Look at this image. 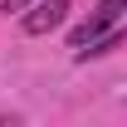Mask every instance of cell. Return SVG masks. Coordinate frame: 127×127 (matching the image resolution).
Masks as SVG:
<instances>
[{"instance_id": "obj_2", "label": "cell", "mask_w": 127, "mask_h": 127, "mask_svg": "<svg viewBox=\"0 0 127 127\" xmlns=\"http://www.w3.org/2000/svg\"><path fill=\"white\" fill-rule=\"evenodd\" d=\"M68 20V0H30L20 10V30L25 34H49Z\"/></svg>"}, {"instance_id": "obj_3", "label": "cell", "mask_w": 127, "mask_h": 127, "mask_svg": "<svg viewBox=\"0 0 127 127\" xmlns=\"http://www.w3.org/2000/svg\"><path fill=\"white\" fill-rule=\"evenodd\" d=\"M25 5H30V0H5V10H10V15H20Z\"/></svg>"}, {"instance_id": "obj_1", "label": "cell", "mask_w": 127, "mask_h": 127, "mask_svg": "<svg viewBox=\"0 0 127 127\" xmlns=\"http://www.w3.org/2000/svg\"><path fill=\"white\" fill-rule=\"evenodd\" d=\"M122 10H127V0H98V10H93L88 20H83L78 30H73V39H68V49L78 54L83 44H93L98 34H108V30H117V25H122Z\"/></svg>"}]
</instances>
